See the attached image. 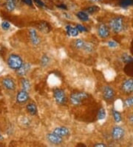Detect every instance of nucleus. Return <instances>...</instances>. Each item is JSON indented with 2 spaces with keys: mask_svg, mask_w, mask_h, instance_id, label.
Listing matches in <instances>:
<instances>
[{
  "mask_svg": "<svg viewBox=\"0 0 133 147\" xmlns=\"http://www.w3.org/2000/svg\"><path fill=\"white\" fill-rule=\"evenodd\" d=\"M30 40L32 42L33 45L37 46L39 45V43L41 42V40L39 39V36H38L37 33L35 29H31L30 31Z\"/></svg>",
  "mask_w": 133,
  "mask_h": 147,
  "instance_id": "f8f14e48",
  "label": "nucleus"
},
{
  "mask_svg": "<svg viewBox=\"0 0 133 147\" xmlns=\"http://www.w3.org/2000/svg\"><path fill=\"white\" fill-rule=\"evenodd\" d=\"M77 17L80 20H82L83 22L88 21L89 20V16L87 13L84 12V11H80L77 13Z\"/></svg>",
  "mask_w": 133,
  "mask_h": 147,
  "instance_id": "aec40b11",
  "label": "nucleus"
},
{
  "mask_svg": "<svg viewBox=\"0 0 133 147\" xmlns=\"http://www.w3.org/2000/svg\"><path fill=\"white\" fill-rule=\"evenodd\" d=\"M59 7H60V8H61V9H67V6L65 5H64V4H62V5H60L58 6Z\"/></svg>",
  "mask_w": 133,
  "mask_h": 147,
  "instance_id": "4c0bfd02",
  "label": "nucleus"
},
{
  "mask_svg": "<svg viewBox=\"0 0 133 147\" xmlns=\"http://www.w3.org/2000/svg\"><path fill=\"white\" fill-rule=\"evenodd\" d=\"M24 3H25L26 5H30V6H32L33 5V2L32 0H21Z\"/></svg>",
  "mask_w": 133,
  "mask_h": 147,
  "instance_id": "f704fd0d",
  "label": "nucleus"
},
{
  "mask_svg": "<svg viewBox=\"0 0 133 147\" xmlns=\"http://www.w3.org/2000/svg\"><path fill=\"white\" fill-rule=\"evenodd\" d=\"M39 30L41 31V32L44 33V34H47V33L50 32L51 31V27L50 25L47 22L42 21L38 25Z\"/></svg>",
  "mask_w": 133,
  "mask_h": 147,
  "instance_id": "2eb2a0df",
  "label": "nucleus"
},
{
  "mask_svg": "<svg viewBox=\"0 0 133 147\" xmlns=\"http://www.w3.org/2000/svg\"><path fill=\"white\" fill-rule=\"evenodd\" d=\"M124 71L128 76L133 77V62L126 64V65L124 68Z\"/></svg>",
  "mask_w": 133,
  "mask_h": 147,
  "instance_id": "a211bd4d",
  "label": "nucleus"
},
{
  "mask_svg": "<svg viewBox=\"0 0 133 147\" xmlns=\"http://www.w3.org/2000/svg\"><path fill=\"white\" fill-rule=\"evenodd\" d=\"M128 119H129V121H130V124L133 126V115H130V116H129V118Z\"/></svg>",
  "mask_w": 133,
  "mask_h": 147,
  "instance_id": "c9c22d12",
  "label": "nucleus"
},
{
  "mask_svg": "<svg viewBox=\"0 0 133 147\" xmlns=\"http://www.w3.org/2000/svg\"><path fill=\"white\" fill-rule=\"evenodd\" d=\"M122 61L124 62V63H126V64L132 63V62H133V57H131V56L128 55L127 54H124V55L122 56Z\"/></svg>",
  "mask_w": 133,
  "mask_h": 147,
  "instance_id": "bb28decb",
  "label": "nucleus"
},
{
  "mask_svg": "<svg viewBox=\"0 0 133 147\" xmlns=\"http://www.w3.org/2000/svg\"><path fill=\"white\" fill-rule=\"evenodd\" d=\"M76 28L78 30V32H85V31H87V28H86L84 26H83V25H80V24H78V25H76Z\"/></svg>",
  "mask_w": 133,
  "mask_h": 147,
  "instance_id": "2f4dec72",
  "label": "nucleus"
},
{
  "mask_svg": "<svg viewBox=\"0 0 133 147\" xmlns=\"http://www.w3.org/2000/svg\"><path fill=\"white\" fill-rule=\"evenodd\" d=\"M89 95L86 92H75L70 96V102L74 106H79L82 104L85 100L88 98Z\"/></svg>",
  "mask_w": 133,
  "mask_h": 147,
  "instance_id": "7ed1b4c3",
  "label": "nucleus"
},
{
  "mask_svg": "<svg viewBox=\"0 0 133 147\" xmlns=\"http://www.w3.org/2000/svg\"><path fill=\"white\" fill-rule=\"evenodd\" d=\"M119 5L122 7H127L133 5V0H121Z\"/></svg>",
  "mask_w": 133,
  "mask_h": 147,
  "instance_id": "b1692460",
  "label": "nucleus"
},
{
  "mask_svg": "<svg viewBox=\"0 0 133 147\" xmlns=\"http://www.w3.org/2000/svg\"><path fill=\"white\" fill-rule=\"evenodd\" d=\"M75 47L78 49H83L84 47V45H85V42L84 40H81V39H78L75 41L74 42Z\"/></svg>",
  "mask_w": 133,
  "mask_h": 147,
  "instance_id": "5701e85b",
  "label": "nucleus"
},
{
  "mask_svg": "<svg viewBox=\"0 0 133 147\" xmlns=\"http://www.w3.org/2000/svg\"><path fill=\"white\" fill-rule=\"evenodd\" d=\"M2 85L6 89L10 90V91H13L16 88V84H15V82L13 81V80L11 79V78H9V77H6V78H4L2 81Z\"/></svg>",
  "mask_w": 133,
  "mask_h": 147,
  "instance_id": "6e6552de",
  "label": "nucleus"
},
{
  "mask_svg": "<svg viewBox=\"0 0 133 147\" xmlns=\"http://www.w3.org/2000/svg\"><path fill=\"white\" fill-rule=\"evenodd\" d=\"M34 2H35V3L39 6V7H44V4L43 3V2L41 1V0H34Z\"/></svg>",
  "mask_w": 133,
  "mask_h": 147,
  "instance_id": "72a5a7b5",
  "label": "nucleus"
},
{
  "mask_svg": "<svg viewBox=\"0 0 133 147\" xmlns=\"http://www.w3.org/2000/svg\"><path fill=\"white\" fill-rule=\"evenodd\" d=\"M124 135H125V131H124V128L121 126H116L113 127L111 132V135L112 138H113L115 140H120L124 138Z\"/></svg>",
  "mask_w": 133,
  "mask_h": 147,
  "instance_id": "39448f33",
  "label": "nucleus"
},
{
  "mask_svg": "<svg viewBox=\"0 0 133 147\" xmlns=\"http://www.w3.org/2000/svg\"><path fill=\"white\" fill-rule=\"evenodd\" d=\"M98 119L99 120H104L106 117V111L104 108H101L98 113Z\"/></svg>",
  "mask_w": 133,
  "mask_h": 147,
  "instance_id": "a878e982",
  "label": "nucleus"
},
{
  "mask_svg": "<svg viewBox=\"0 0 133 147\" xmlns=\"http://www.w3.org/2000/svg\"><path fill=\"white\" fill-rule=\"evenodd\" d=\"M100 10V7H98V6H90V7H87V9H86V11H87L88 13L90 14H92V13H95L97 11H98Z\"/></svg>",
  "mask_w": 133,
  "mask_h": 147,
  "instance_id": "393cba45",
  "label": "nucleus"
},
{
  "mask_svg": "<svg viewBox=\"0 0 133 147\" xmlns=\"http://www.w3.org/2000/svg\"><path fill=\"white\" fill-rule=\"evenodd\" d=\"M50 63V58L48 57L47 55H44L41 59V65L43 67L47 66L48 63Z\"/></svg>",
  "mask_w": 133,
  "mask_h": 147,
  "instance_id": "c85d7f7f",
  "label": "nucleus"
},
{
  "mask_svg": "<svg viewBox=\"0 0 133 147\" xmlns=\"http://www.w3.org/2000/svg\"><path fill=\"white\" fill-rule=\"evenodd\" d=\"M132 48H133V41H132ZM132 53H133V49H132Z\"/></svg>",
  "mask_w": 133,
  "mask_h": 147,
  "instance_id": "a19ab883",
  "label": "nucleus"
},
{
  "mask_svg": "<svg viewBox=\"0 0 133 147\" xmlns=\"http://www.w3.org/2000/svg\"><path fill=\"white\" fill-rule=\"evenodd\" d=\"M108 45L110 48H116V47L118 46V43L115 41L111 40V41L108 42Z\"/></svg>",
  "mask_w": 133,
  "mask_h": 147,
  "instance_id": "473e14b6",
  "label": "nucleus"
},
{
  "mask_svg": "<svg viewBox=\"0 0 133 147\" xmlns=\"http://www.w3.org/2000/svg\"><path fill=\"white\" fill-rule=\"evenodd\" d=\"M2 28L3 30H5V31H7V30H9L10 29V28H11V24L9 23L7 21H4L2 22Z\"/></svg>",
  "mask_w": 133,
  "mask_h": 147,
  "instance_id": "c756f323",
  "label": "nucleus"
},
{
  "mask_svg": "<svg viewBox=\"0 0 133 147\" xmlns=\"http://www.w3.org/2000/svg\"><path fill=\"white\" fill-rule=\"evenodd\" d=\"M112 115H113L114 120L116 123H120L122 120V117H121V115L119 111H116V110H112Z\"/></svg>",
  "mask_w": 133,
  "mask_h": 147,
  "instance_id": "4be33fe9",
  "label": "nucleus"
},
{
  "mask_svg": "<svg viewBox=\"0 0 133 147\" xmlns=\"http://www.w3.org/2000/svg\"><path fill=\"white\" fill-rule=\"evenodd\" d=\"M66 31L67 34L71 36H78V31L76 28L72 27L71 25H67L66 26Z\"/></svg>",
  "mask_w": 133,
  "mask_h": 147,
  "instance_id": "dca6fc26",
  "label": "nucleus"
},
{
  "mask_svg": "<svg viewBox=\"0 0 133 147\" xmlns=\"http://www.w3.org/2000/svg\"><path fill=\"white\" fill-rule=\"evenodd\" d=\"M47 140H49V142H50L51 144H55V145H59L62 143V138L61 137L57 135L55 133H50V134H47Z\"/></svg>",
  "mask_w": 133,
  "mask_h": 147,
  "instance_id": "1a4fd4ad",
  "label": "nucleus"
},
{
  "mask_svg": "<svg viewBox=\"0 0 133 147\" xmlns=\"http://www.w3.org/2000/svg\"><path fill=\"white\" fill-rule=\"evenodd\" d=\"M92 1H94V2H101L102 0H92Z\"/></svg>",
  "mask_w": 133,
  "mask_h": 147,
  "instance_id": "ea45409f",
  "label": "nucleus"
},
{
  "mask_svg": "<svg viewBox=\"0 0 133 147\" xmlns=\"http://www.w3.org/2000/svg\"><path fill=\"white\" fill-rule=\"evenodd\" d=\"M94 146H96V147H104V146H106V144H96V145Z\"/></svg>",
  "mask_w": 133,
  "mask_h": 147,
  "instance_id": "e433bc0d",
  "label": "nucleus"
},
{
  "mask_svg": "<svg viewBox=\"0 0 133 147\" xmlns=\"http://www.w3.org/2000/svg\"><path fill=\"white\" fill-rule=\"evenodd\" d=\"M53 96L55 98V102L59 105H64L67 101V97H66L65 92L62 89L56 88L54 90Z\"/></svg>",
  "mask_w": 133,
  "mask_h": 147,
  "instance_id": "20e7f679",
  "label": "nucleus"
},
{
  "mask_svg": "<svg viewBox=\"0 0 133 147\" xmlns=\"http://www.w3.org/2000/svg\"><path fill=\"white\" fill-rule=\"evenodd\" d=\"M122 92L127 94L133 93V79H128L125 80L121 85Z\"/></svg>",
  "mask_w": 133,
  "mask_h": 147,
  "instance_id": "0eeeda50",
  "label": "nucleus"
},
{
  "mask_svg": "<svg viewBox=\"0 0 133 147\" xmlns=\"http://www.w3.org/2000/svg\"><path fill=\"white\" fill-rule=\"evenodd\" d=\"M125 105L126 106H128V107H132V106H133V96L126 99V100H125Z\"/></svg>",
  "mask_w": 133,
  "mask_h": 147,
  "instance_id": "7c9ffc66",
  "label": "nucleus"
},
{
  "mask_svg": "<svg viewBox=\"0 0 133 147\" xmlns=\"http://www.w3.org/2000/svg\"><path fill=\"white\" fill-rule=\"evenodd\" d=\"M16 5V0H7L6 1V9L8 11H14Z\"/></svg>",
  "mask_w": 133,
  "mask_h": 147,
  "instance_id": "f3484780",
  "label": "nucleus"
},
{
  "mask_svg": "<svg viewBox=\"0 0 133 147\" xmlns=\"http://www.w3.org/2000/svg\"><path fill=\"white\" fill-rule=\"evenodd\" d=\"M4 138H3V136H2V134H1V133H0V140H3Z\"/></svg>",
  "mask_w": 133,
  "mask_h": 147,
  "instance_id": "58836bf2",
  "label": "nucleus"
},
{
  "mask_svg": "<svg viewBox=\"0 0 133 147\" xmlns=\"http://www.w3.org/2000/svg\"><path fill=\"white\" fill-rule=\"evenodd\" d=\"M53 133L56 134L60 137H66L70 135V131L68 128L66 127H57L54 129Z\"/></svg>",
  "mask_w": 133,
  "mask_h": 147,
  "instance_id": "4468645a",
  "label": "nucleus"
},
{
  "mask_svg": "<svg viewBox=\"0 0 133 147\" xmlns=\"http://www.w3.org/2000/svg\"><path fill=\"white\" fill-rule=\"evenodd\" d=\"M30 65L29 63H25L19 68H18L16 70V73L20 77H23V76H25L27 74V72L30 70Z\"/></svg>",
  "mask_w": 133,
  "mask_h": 147,
  "instance_id": "ddd939ff",
  "label": "nucleus"
},
{
  "mask_svg": "<svg viewBox=\"0 0 133 147\" xmlns=\"http://www.w3.org/2000/svg\"><path fill=\"white\" fill-rule=\"evenodd\" d=\"M27 110L30 115H35L37 114V107L34 103H29L27 106Z\"/></svg>",
  "mask_w": 133,
  "mask_h": 147,
  "instance_id": "6ab92c4d",
  "label": "nucleus"
},
{
  "mask_svg": "<svg viewBox=\"0 0 133 147\" xmlns=\"http://www.w3.org/2000/svg\"><path fill=\"white\" fill-rule=\"evenodd\" d=\"M84 50L86 52L88 53H91L94 50V47H93V45L91 44V43H86L85 45H84Z\"/></svg>",
  "mask_w": 133,
  "mask_h": 147,
  "instance_id": "cd10ccee",
  "label": "nucleus"
},
{
  "mask_svg": "<svg viewBox=\"0 0 133 147\" xmlns=\"http://www.w3.org/2000/svg\"><path fill=\"white\" fill-rule=\"evenodd\" d=\"M103 97L105 100L110 102L115 98V92L110 86H104L103 88Z\"/></svg>",
  "mask_w": 133,
  "mask_h": 147,
  "instance_id": "423d86ee",
  "label": "nucleus"
},
{
  "mask_svg": "<svg viewBox=\"0 0 133 147\" xmlns=\"http://www.w3.org/2000/svg\"><path fill=\"white\" fill-rule=\"evenodd\" d=\"M98 36L101 38H103V39H106V38L110 36V30L107 28V26L105 25H101L98 28Z\"/></svg>",
  "mask_w": 133,
  "mask_h": 147,
  "instance_id": "9b49d317",
  "label": "nucleus"
},
{
  "mask_svg": "<svg viewBox=\"0 0 133 147\" xmlns=\"http://www.w3.org/2000/svg\"><path fill=\"white\" fill-rule=\"evenodd\" d=\"M124 18L121 16L114 17L110 22V26L112 31L115 34L121 32L124 29Z\"/></svg>",
  "mask_w": 133,
  "mask_h": 147,
  "instance_id": "f257e3e1",
  "label": "nucleus"
},
{
  "mask_svg": "<svg viewBox=\"0 0 133 147\" xmlns=\"http://www.w3.org/2000/svg\"><path fill=\"white\" fill-rule=\"evenodd\" d=\"M29 99L28 92L25 91V90H21L19 93L17 94V97H16V101L19 103H24L27 102V100Z\"/></svg>",
  "mask_w": 133,
  "mask_h": 147,
  "instance_id": "9d476101",
  "label": "nucleus"
},
{
  "mask_svg": "<svg viewBox=\"0 0 133 147\" xmlns=\"http://www.w3.org/2000/svg\"><path fill=\"white\" fill-rule=\"evenodd\" d=\"M21 86H22V89L28 92L30 89V83L28 80L22 79L21 80Z\"/></svg>",
  "mask_w": 133,
  "mask_h": 147,
  "instance_id": "412c9836",
  "label": "nucleus"
},
{
  "mask_svg": "<svg viewBox=\"0 0 133 147\" xmlns=\"http://www.w3.org/2000/svg\"><path fill=\"white\" fill-rule=\"evenodd\" d=\"M7 65L9 68H11V69L17 70L18 68H19L23 65V60L19 55L11 54L9 56L7 59Z\"/></svg>",
  "mask_w": 133,
  "mask_h": 147,
  "instance_id": "f03ea898",
  "label": "nucleus"
}]
</instances>
